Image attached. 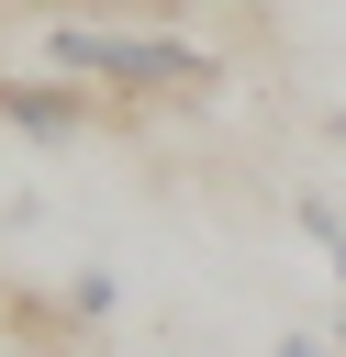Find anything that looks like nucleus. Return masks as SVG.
Segmentation results:
<instances>
[{
	"instance_id": "423d86ee",
	"label": "nucleus",
	"mask_w": 346,
	"mask_h": 357,
	"mask_svg": "<svg viewBox=\"0 0 346 357\" xmlns=\"http://www.w3.org/2000/svg\"><path fill=\"white\" fill-rule=\"evenodd\" d=\"M335 346H346V301H335Z\"/></svg>"
},
{
	"instance_id": "20e7f679",
	"label": "nucleus",
	"mask_w": 346,
	"mask_h": 357,
	"mask_svg": "<svg viewBox=\"0 0 346 357\" xmlns=\"http://www.w3.org/2000/svg\"><path fill=\"white\" fill-rule=\"evenodd\" d=\"M268 357H335V346H324V335H313V324H290V335H279V346H268Z\"/></svg>"
},
{
	"instance_id": "f03ea898",
	"label": "nucleus",
	"mask_w": 346,
	"mask_h": 357,
	"mask_svg": "<svg viewBox=\"0 0 346 357\" xmlns=\"http://www.w3.org/2000/svg\"><path fill=\"white\" fill-rule=\"evenodd\" d=\"M89 112H100V89H78V78H0V134H22V145H67V134H89Z\"/></svg>"
},
{
	"instance_id": "39448f33",
	"label": "nucleus",
	"mask_w": 346,
	"mask_h": 357,
	"mask_svg": "<svg viewBox=\"0 0 346 357\" xmlns=\"http://www.w3.org/2000/svg\"><path fill=\"white\" fill-rule=\"evenodd\" d=\"M324 134H335V145H346V100H335V112H324Z\"/></svg>"
},
{
	"instance_id": "7ed1b4c3",
	"label": "nucleus",
	"mask_w": 346,
	"mask_h": 357,
	"mask_svg": "<svg viewBox=\"0 0 346 357\" xmlns=\"http://www.w3.org/2000/svg\"><path fill=\"white\" fill-rule=\"evenodd\" d=\"M112 301H123L112 268H67V324H112Z\"/></svg>"
},
{
	"instance_id": "f257e3e1",
	"label": "nucleus",
	"mask_w": 346,
	"mask_h": 357,
	"mask_svg": "<svg viewBox=\"0 0 346 357\" xmlns=\"http://www.w3.org/2000/svg\"><path fill=\"white\" fill-rule=\"evenodd\" d=\"M33 45H45V78H78V89H145L156 100V89H212L223 78L212 45L167 33V22H123V11H67Z\"/></svg>"
}]
</instances>
